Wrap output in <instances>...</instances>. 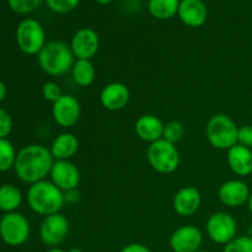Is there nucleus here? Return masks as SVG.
Masks as SVG:
<instances>
[{
    "mask_svg": "<svg viewBox=\"0 0 252 252\" xmlns=\"http://www.w3.org/2000/svg\"><path fill=\"white\" fill-rule=\"evenodd\" d=\"M54 161L48 148L42 144H30L17 153L14 169L22 182L33 185L46 180Z\"/></svg>",
    "mask_w": 252,
    "mask_h": 252,
    "instance_id": "f257e3e1",
    "label": "nucleus"
},
{
    "mask_svg": "<svg viewBox=\"0 0 252 252\" xmlns=\"http://www.w3.org/2000/svg\"><path fill=\"white\" fill-rule=\"evenodd\" d=\"M26 199L31 211L42 217L59 213L65 204L64 192L47 180L30 185Z\"/></svg>",
    "mask_w": 252,
    "mask_h": 252,
    "instance_id": "f03ea898",
    "label": "nucleus"
},
{
    "mask_svg": "<svg viewBox=\"0 0 252 252\" xmlns=\"http://www.w3.org/2000/svg\"><path fill=\"white\" fill-rule=\"evenodd\" d=\"M39 68L51 76H62L71 71L75 57L69 44L63 41H49L37 54Z\"/></svg>",
    "mask_w": 252,
    "mask_h": 252,
    "instance_id": "7ed1b4c3",
    "label": "nucleus"
},
{
    "mask_svg": "<svg viewBox=\"0 0 252 252\" xmlns=\"http://www.w3.org/2000/svg\"><path fill=\"white\" fill-rule=\"evenodd\" d=\"M239 127L235 121L228 115L218 113L209 118L206 126V135L212 147L226 150L238 144Z\"/></svg>",
    "mask_w": 252,
    "mask_h": 252,
    "instance_id": "20e7f679",
    "label": "nucleus"
},
{
    "mask_svg": "<svg viewBox=\"0 0 252 252\" xmlns=\"http://www.w3.org/2000/svg\"><path fill=\"white\" fill-rule=\"evenodd\" d=\"M147 159L155 171L162 175H169L176 171L181 158L176 144H172L162 138L148 147Z\"/></svg>",
    "mask_w": 252,
    "mask_h": 252,
    "instance_id": "39448f33",
    "label": "nucleus"
},
{
    "mask_svg": "<svg viewBox=\"0 0 252 252\" xmlns=\"http://www.w3.org/2000/svg\"><path fill=\"white\" fill-rule=\"evenodd\" d=\"M16 43L20 51L27 56H37L46 42V32L41 22L34 19H25L17 25Z\"/></svg>",
    "mask_w": 252,
    "mask_h": 252,
    "instance_id": "423d86ee",
    "label": "nucleus"
},
{
    "mask_svg": "<svg viewBox=\"0 0 252 252\" xmlns=\"http://www.w3.org/2000/svg\"><path fill=\"white\" fill-rule=\"evenodd\" d=\"M31 226L25 216L12 212L0 219V238L9 246H21L29 240Z\"/></svg>",
    "mask_w": 252,
    "mask_h": 252,
    "instance_id": "0eeeda50",
    "label": "nucleus"
},
{
    "mask_svg": "<svg viewBox=\"0 0 252 252\" xmlns=\"http://www.w3.org/2000/svg\"><path fill=\"white\" fill-rule=\"evenodd\" d=\"M206 231L213 243L226 245L229 241L236 238L238 223L231 214L226 212H216L207 220Z\"/></svg>",
    "mask_w": 252,
    "mask_h": 252,
    "instance_id": "6e6552de",
    "label": "nucleus"
},
{
    "mask_svg": "<svg viewBox=\"0 0 252 252\" xmlns=\"http://www.w3.org/2000/svg\"><path fill=\"white\" fill-rule=\"evenodd\" d=\"M69 234V220L63 214L56 213L44 217L39 226V239L46 246L58 248Z\"/></svg>",
    "mask_w": 252,
    "mask_h": 252,
    "instance_id": "1a4fd4ad",
    "label": "nucleus"
},
{
    "mask_svg": "<svg viewBox=\"0 0 252 252\" xmlns=\"http://www.w3.org/2000/svg\"><path fill=\"white\" fill-rule=\"evenodd\" d=\"M52 105V116L59 127L70 128L80 120L81 106L75 96L63 94L62 97Z\"/></svg>",
    "mask_w": 252,
    "mask_h": 252,
    "instance_id": "9d476101",
    "label": "nucleus"
},
{
    "mask_svg": "<svg viewBox=\"0 0 252 252\" xmlns=\"http://www.w3.org/2000/svg\"><path fill=\"white\" fill-rule=\"evenodd\" d=\"M69 46L75 59L91 61L100 49V37L95 30L83 27L74 33Z\"/></svg>",
    "mask_w": 252,
    "mask_h": 252,
    "instance_id": "9b49d317",
    "label": "nucleus"
},
{
    "mask_svg": "<svg viewBox=\"0 0 252 252\" xmlns=\"http://www.w3.org/2000/svg\"><path fill=\"white\" fill-rule=\"evenodd\" d=\"M203 234L194 225H182L170 236V248L174 252H196L201 250Z\"/></svg>",
    "mask_w": 252,
    "mask_h": 252,
    "instance_id": "f8f14e48",
    "label": "nucleus"
},
{
    "mask_svg": "<svg viewBox=\"0 0 252 252\" xmlns=\"http://www.w3.org/2000/svg\"><path fill=\"white\" fill-rule=\"evenodd\" d=\"M51 181L63 192L78 189L80 184V171L70 160H56L52 166Z\"/></svg>",
    "mask_w": 252,
    "mask_h": 252,
    "instance_id": "ddd939ff",
    "label": "nucleus"
},
{
    "mask_svg": "<svg viewBox=\"0 0 252 252\" xmlns=\"http://www.w3.org/2000/svg\"><path fill=\"white\" fill-rule=\"evenodd\" d=\"M130 98V91L126 84L113 81L103 86L100 94V102L107 111H121L128 105Z\"/></svg>",
    "mask_w": 252,
    "mask_h": 252,
    "instance_id": "4468645a",
    "label": "nucleus"
},
{
    "mask_svg": "<svg viewBox=\"0 0 252 252\" xmlns=\"http://www.w3.org/2000/svg\"><path fill=\"white\" fill-rule=\"evenodd\" d=\"M250 189L241 180H229L220 185L218 189L219 201L231 208H238L248 203Z\"/></svg>",
    "mask_w": 252,
    "mask_h": 252,
    "instance_id": "2eb2a0df",
    "label": "nucleus"
},
{
    "mask_svg": "<svg viewBox=\"0 0 252 252\" xmlns=\"http://www.w3.org/2000/svg\"><path fill=\"white\" fill-rule=\"evenodd\" d=\"M177 16L184 25L197 29L206 24L208 7L203 0H181Z\"/></svg>",
    "mask_w": 252,
    "mask_h": 252,
    "instance_id": "dca6fc26",
    "label": "nucleus"
},
{
    "mask_svg": "<svg viewBox=\"0 0 252 252\" xmlns=\"http://www.w3.org/2000/svg\"><path fill=\"white\" fill-rule=\"evenodd\" d=\"M201 203V192L193 186H185L176 192L172 206L179 216L191 217L198 211Z\"/></svg>",
    "mask_w": 252,
    "mask_h": 252,
    "instance_id": "f3484780",
    "label": "nucleus"
},
{
    "mask_svg": "<svg viewBox=\"0 0 252 252\" xmlns=\"http://www.w3.org/2000/svg\"><path fill=\"white\" fill-rule=\"evenodd\" d=\"M164 126L162 121L155 115H142L135 121L134 130L138 137L144 142L152 143L162 139L164 134Z\"/></svg>",
    "mask_w": 252,
    "mask_h": 252,
    "instance_id": "a211bd4d",
    "label": "nucleus"
},
{
    "mask_svg": "<svg viewBox=\"0 0 252 252\" xmlns=\"http://www.w3.org/2000/svg\"><path fill=\"white\" fill-rule=\"evenodd\" d=\"M226 162L231 171L238 176H249L252 174V149L236 144L226 153Z\"/></svg>",
    "mask_w": 252,
    "mask_h": 252,
    "instance_id": "6ab92c4d",
    "label": "nucleus"
},
{
    "mask_svg": "<svg viewBox=\"0 0 252 252\" xmlns=\"http://www.w3.org/2000/svg\"><path fill=\"white\" fill-rule=\"evenodd\" d=\"M79 147L78 137L70 132H64L54 138L49 150L54 160H70L79 152Z\"/></svg>",
    "mask_w": 252,
    "mask_h": 252,
    "instance_id": "aec40b11",
    "label": "nucleus"
},
{
    "mask_svg": "<svg viewBox=\"0 0 252 252\" xmlns=\"http://www.w3.org/2000/svg\"><path fill=\"white\" fill-rule=\"evenodd\" d=\"M71 78L74 83L81 88L90 86L96 78V69L93 62L86 59H76L71 68Z\"/></svg>",
    "mask_w": 252,
    "mask_h": 252,
    "instance_id": "412c9836",
    "label": "nucleus"
},
{
    "mask_svg": "<svg viewBox=\"0 0 252 252\" xmlns=\"http://www.w3.org/2000/svg\"><path fill=\"white\" fill-rule=\"evenodd\" d=\"M181 0H149L148 11L157 20H169L176 16Z\"/></svg>",
    "mask_w": 252,
    "mask_h": 252,
    "instance_id": "4be33fe9",
    "label": "nucleus"
},
{
    "mask_svg": "<svg viewBox=\"0 0 252 252\" xmlns=\"http://www.w3.org/2000/svg\"><path fill=\"white\" fill-rule=\"evenodd\" d=\"M22 203V192L14 185L0 186V211L12 213L20 208Z\"/></svg>",
    "mask_w": 252,
    "mask_h": 252,
    "instance_id": "5701e85b",
    "label": "nucleus"
},
{
    "mask_svg": "<svg viewBox=\"0 0 252 252\" xmlns=\"http://www.w3.org/2000/svg\"><path fill=\"white\" fill-rule=\"evenodd\" d=\"M16 150L7 138L0 139V172L9 171L16 161Z\"/></svg>",
    "mask_w": 252,
    "mask_h": 252,
    "instance_id": "b1692460",
    "label": "nucleus"
},
{
    "mask_svg": "<svg viewBox=\"0 0 252 252\" xmlns=\"http://www.w3.org/2000/svg\"><path fill=\"white\" fill-rule=\"evenodd\" d=\"M185 135V127L181 122L179 121H170V122L165 123L164 126V134L162 138L167 142L176 144L180 140H182Z\"/></svg>",
    "mask_w": 252,
    "mask_h": 252,
    "instance_id": "393cba45",
    "label": "nucleus"
},
{
    "mask_svg": "<svg viewBox=\"0 0 252 252\" xmlns=\"http://www.w3.org/2000/svg\"><path fill=\"white\" fill-rule=\"evenodd\" d=\"M223 252H252V236H236L224 245Z\"/></svg>",
    "mask_w": 252,
    "mask_h": 252,
    "instance_id": "a878e982",
    "label": "nucleus"
},
{
    "mask_svg": "<svg viewBox=\"0 0 252 252\" xmlns=\"http://www.w3.org/2000/svg\"><path fill=\"white\" fill-rule=\"evenodd\" d=\"M51 11L56 14H69L78 7L80 0H44Z\"/></svg>",
    "mask_w": 252,
    "mask_h": 252,
    "instance_id": "bb28decb",
    "label": "nucleus"
},
{
    "mask_svg": "<svg viewBox=\"0 0 252 252\" xmlns=\"http://www.w3.org/2000/svg\"><path fill=\"white\" fill-rule=\"evenodd\" d=\"M44 0H7L10 9L17 14H29L36 10Z\"/></svg>",
    "mask_w": 252,
    "mask_h": 252,
    "instance_id": "cd10ccee",
    "label": "nucleus"
},
{
    "mask_svg": "<svg viewBox=\"0 0 252 252\" xmlns=\"http://www.w3.org/2000/svg\"><path fill=\"white\" fill-rule=\"evenodd\" d=\"M62 95H63V93H62L61 86L54 81H47L42 86V96L48 102L54 103L59 97H62Z\"/></svg>",
    "mask_w": 252,
    "mask_h": 252,
    "instance_id": "c85d7f7f",
    "label": "nucleus"
},
{
    "mask_svg": "<svg viewBox=\"0 0 252 252\" xmlns=\"http://www.w3.org/2000/svg\"><path fill=\"white\" fill-rule=\"evenodd\" d=\"M12 118L10 113L4 108H0V139L9 137L12 130Z\"/></svg>",
    "mask_w": 252,
    "mask_h": 252,
    "instance_id": "c756f323",
    "label": "nucleus"
},
{
    "mask_svg": "<svg viewBox=\"0 0 252 252\" xmlns=\"http://www.w3.org/2000/svg\"><path fill=\"white\" fill-rule=\"evenodd\" d=\"M238 144L252 149V126H243L239 128L238 133Z\"/></svg>",
    "mask_w": 252,
    "mask_h": 252,
    "instance_id": "7c9ffc66",
    "label": "nucleus"
},
{
    "mask_svg": "<svg viewBox=\"0 0 252 252\" xmlns=\"http://www.w3.org/2000/svg\"><path fill=\"white\" fill-rule=\"evenodd\" d=\"M80 198L81 196H80V192L78 191V189L64 192V202L68 204H76L79 201H80Z\"/></svg>",
    "mask_w": 252,
    "mask_h": 252,
    "instance_id": "2f4dec72",
    "label": "nucleus"
},
{
    "mask_svg": "<svg viewBox=\"0 0 252 252\" xmlns=\"http://www.w3.org/2000/svg\"><path fill=\"white\" fill-rule=\"evenodd\" d=\"M121 252H152L149 248L140 243H132L126 245L125 248L121 250Z\"/></svg>",
    "mask_w": 252,
    "mask_h": 252,
    "instance_id": "473e14b6",
    "label": "nucleus"
},
{
    "mask_svg": "<svg viewBox=\"0 0 252 252\" xmlns=\"http://www.w3.org/2000/svg\"><path fill=\"white\" fill-rule=\"evenodd\" d=\"M6 94H7L6 85H5L4 81L0 80V102L5 100V97H6Z\"/></svg>",
    "mask_w": 252,
    "mask_h": 252,
    "instance_id": "72a5a7b5",
    "label": "nucleus"
},
{
    "mask_svg": "<svg viewBox=\"0 0 252 252\" xmlns=\"http://www.w3.org/2000/svg\"><path fill=\"white\" fill-rule=\"evenodd\" d=\"M248 208L249 211H250V213L252 214V191L250 192V196H249V199H248Z\"/></svg>",
    "mask_w": 252,
    "mask_h": 252,
    "instance_id": "f704fd0d",
    "label": "nucleus"
},
{
    "mask_svg": "<svg viewBox=\"0 0 252 252\" xmlns=\"http://www.w3.org/2000/svg\"><path fill=\"white\" fill-rule=\"evenodd\" d=\"M95 2H97L98 5H108L113 1V0H94Z\"/></svg>",
    "mask_w": 252,
    "mask_h": 252,
    "instance_id": "c9c22d12",
    "label": "nucleus"
},
{
    "mask_svg": "<svg viewBox=\"0 0 252 252\" xmlns=\"http://www.w3.org/2000/svg\"><path fill=\"white\" fill-rule=\"evenodd\" d=\"M46 252H68V251L63 250V249H59V248H51L49 250H47Z\"/></svg>",
    "mask_w": 252,
    "mask_h": 252,
    "instance_id": "e433bc0d",
    "label": "nucleus"
},
{
    "mask_svg": "<svg viewBox=\"0 0 252 252\" xmlns=\"http://www.w3.org/2000/svg\"><path fill=\"white\" fill-rule=\"evenodd\" d=\"M68 252H84V251L81 250V249H79V248H71Z\"/></svg>",
    "mask_w": 252,
    "mask_h": 252,
    "instance_id": "4c0bfd02",
    "label": "nucleus"
},
{
    "mask_svg": "<svg viewBox=\"0 0 252 252\" xmlns=\"http://www.w3.org/2000/svg\"><path fill=\"white\" fill-rule=\"evenodd\" d=\"M196 252H208V251H206V250H202V249H201V250H198V251H196Z\"/></svg>",
    "mask_w": 252,
    "mask_h": 252,
    "instance_id": "58836bf2",
    "label": "nucleus"
}]
</instances>
